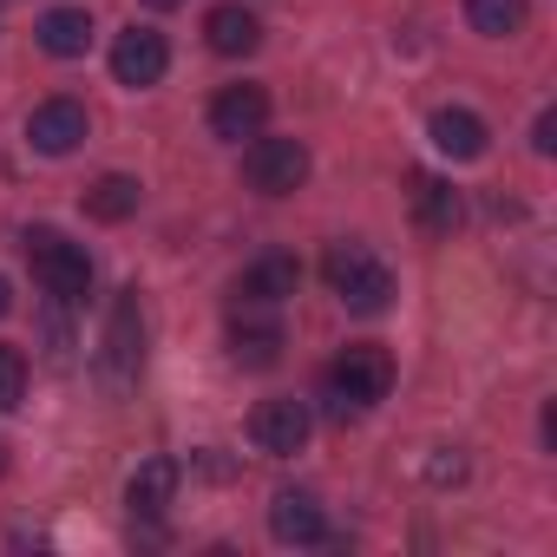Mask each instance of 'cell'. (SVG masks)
<instances>
[{"instance_id":"d6986e66","label":"cell","mask_w":557,"mask_h":557,"mask_svg":"<svg viewBox=\"0 0 557 557\" xmlns=\"http://www.w3.org/2000/svg\"><path fill=\"white\" fill-rule=\"evenodd\" d=\"M466 21L485 40H511L524 27V0H466Z\"/></svg>"},{"instance_id":"5b68a950","label":"cell","mask_w":557,"mask_h":557,"mask_svg":"<svg viewBox=\"0 0 557 557\" xmlns=\"http://www.w3.org/2000/svg\"><path fill=\"white\" fill-rule=\"evenodd\" d=\"M243 177L262 197H289V190L309 184V145L302 138H262L256 132V145L243 151Z\"/></svg>"},{"instance_id":"30bf717a","label":"cell","mask_w":557,"mask_h":557,"mask_svg":"<svg viewBox=\"0 0 557 557\" xmlns=\"http://www.w3.org/2000/svg\"><path fill=\"white\" fill-rule=\"evenodd\" d=\"M302 283V262L296 256H256L243 275H236V302L249 309H275V302H289Z\"/></svg>"},{"instance_id":"5bb4252c","label":"cell","mask_w":557,"mask_h":557,"mask_svg":"<svg viewBox=\"0 0 557 557\" xmlns=\"http://www.w3.org/2000/svg\"><path fill=\"white\" fill-rule=\"evenodd\" d=\"M203 40H210V53H223V60H249L256 47H262V27H256V14L249 8H210V21H203Z\"/></svg>"},{"instance_id":"603a6c76","label":"cell","mask_w":557,"mask_h":557,"mask_svg":"<svg viewBox=\"0 0 557 557\" xmlns=\"http://www.w3.org/2000/svg\"><path fill=\"white\" fill-rule=\"evenodd\" d=\"M145 8H184V0H145Z\"/></svg>"},{"instance_id":"e0dca14e","label":"cell","mask_w":557,"mask_h":557,"mask_svg":"<svg viewBox=\"0 0 557 557\" xmlns=\"http://www.w3.org/2000/svg\"><path fill=\"white\" fill-rule=\"evenodd\" d=\"M40 47H47L53 60H79V53L92 47V14H86V8H53V14L40 21Z\"/></svg>"},{"instance_id":"277c9868","label":"cell","mask_w":557,"mask_h":557,"mask_svg":"<svg viewBox=\"0 0 557 557\" xmlns=\"http://www.w3.org/2000/svg\"><path fill=\"white\" fill-rule=\"evenodd\" d=\"M145 368V322H138V296H119L112 302V322L99 335V381L112 394H125Z\"/></svg>"},{"instance_id":"6da1fadb","label":"cell","mask_w":557,"mask_h":557,"mask_svg":"<svg viewBox=\"0 0 557 557\" xmlns=\"http://www.w3.org/2000/svg\"><path fill=\"white\" fill-rule=\"evenodd\" d=\"M387 387H394V355L374 348V342H355V348H342V361L329 368V413H335V420H355V413H368L374 400H387Z\"/></svg>"},{"instance_id":"ac0fdd59","label":"cell","mask_w":557,"mask_h":557,"mask_svg":"<svg viewBox=\"0 0 557 557\" xmlns=\"http://www.w3.org/2000/svg\"><path fill=\"white\" fill-rule=\"evenodd\" d=\"M132 210H138V177H125V171H112L86 190V216H99V223H125Z\"/></svg>"},{"instance_id":"ba28073f","label":"cell","mask_w":557,"mask_h":557,"mask_svg":"<svg viewBox=\"0 0 557 557\" xmlns=\"http://www.w3.org/2000/svg\"><path fill=\"white\" fill-rule=\"evenodd\" d=\"M269 125V92L262 86H223L216 99H210V132L223 138V145H243V138H256Z\"/></svg>"},{"instance_id":"52a82bcc","label":"cell","mask_w":557,"mask_h":557,"mask_svg":"<svg viewBox=\"0 0 557 557\" xmlns=\"http://www.w3.org/2000/svg\"><path fill=\"white\" fill-rule=\"evenodd\" d=\"M249 440H256L269 459L302 453V446H309V407H302V400H262V407L249 413Z\"/></svg>"},{"instance_id":"7402d4cb","label":"cell","mask_w":557,"mask_h":557,"mask_svg":"<svg viewBox=\"0 0 557 557\" xmlns=\"http://www.w3.org/2000/svg\"><path fill=\"white\" fill-rule=\"evenodd\" d=\"M14 309V289H8V275H0V315H8Z\"/></svg>"},{"instance_id":"8fae6325","label":"cell","mask_w":557,"mask_h":557,"mask_svg":"<svg viewBox=\"0 0 557 557\" xmlns=\"http://www.w3.org/2000/svg\"><path fill=\"white\" fill-rule=\"evenodd\" d=\"M230 355L243 368H275V355H283V322H275L269 309H249L243 302V315L230 322Z\"/></svg>"},{"instance_id":"4fadbf2b","label":"cell","mask_w":557,"mask_h":557,"mask_svg":"<svg viewBox=\"0 0 557 557\" xmlns=\"http://www.w3.org/2000/svg\"><path fill=\"white\" fill-rule=\"evenodd\" d=\"M269 531L283 537V544H322V537H329V518H322V505H315L309 492H275Z\"/></svg>"},{"instance_id":"2e32d148","label":"cell","mask_w":557,"mask_h":557,"mask_svg":"<svg viewBox=\"0 0 557 557\" xmlns=\"http://www.w3.org/2000/svg\"><path fill=\"white\" fill-rule=\"evenodd\" d=\"M433 145L446 151V158H485V119L479 112H466V106H446V112H433Z\"/></svg>"},{"instance_id":"7c38bea8","label":"cell","mask_w":557,"mask_h":557,"mask_svg":"<svg viewBox=\"0 0 557 557\" xmlns=\"http://www.w3.org/2000/svg\"><path fill=\"white\" fill-rule=\"evenodd\" d=\"M177 459H145L138 472H132V485H125V505H132V518H164L171 511V498H177Z\"/></svg>"},{"instance_id":"9a60e30c","label":"cell","mask_w":557,"mask_h":557,"mask_svg":"<svg viewBox=\"0 0 557 557\" xmlns=\"http://www.w3.org/2000/svg\"><path fill=\"white\" fill-rule=\"evenodd\" d=\"M413 223L426 236H453L459 230V190L433 171H413Z\"/></svg>"},{"instance_id":"3957f363","label":"cell","mask_w":557,"mask_h":557,"mask_svg":"<svg viewBox=\"0 0 557 557\" xmlns=\"http://www.w3.org/2000/svg\"><path fill=\"white\" fill-rule=\"evenodd\" d=\"M329 283H335V296H342L355 315H381V309L394 302L387 262H374L361 243H335V249H329Z\"/></svg>"},{"instance_id":"8992f818","label":"cell","mask_w":557,"mask_h":557,"mask_svg":"<svg viewBox=\"0 0 557 557\" xmlns=\"http://www.w3.org/2000/svg\"><path fill=\"white\" fill-rule=\"evenodd\" d=\"M164 66H171L164 34H151V27H125V34L112 40V79H119V86L145 92V86H158V79H164Z\"/></svg>"},{"instance_id":"44dd1931","label":"cell","mask_w":557,"mask_h":557,"mask_svg":"<svg viewBox=\"0 0 557 557\" xmlns=\"http://www.w3.org/2000/svg\"><path fill=\"white\" fill-rule=\"evenodd\" d=\"M531 151H537V158L557 151V112H537V125H531Z\"/></svg>"},{"instance_id":"9c48e42d","label":"cell","mask_w":557,"mask_h":557,"mask_svg":"<svg viewBox=\"0 0 557 557\" xmlns=\"http://www.w3.org/2000/svg\"><path fill=\"white\" fill-rule=\"evenodd\" d=\"M79 138H86V106H79V99H47V106H34L27 145H34L40 158H66V151H79Z\"/></svg>"},{"instance_id":"cb8c5ba5","label":"cell","mask_w":557,"mask_h":557,"mask_svg":"<svg viewBox=\"0 0 557 557\" xmlns=\"http://www.w3.org/2000/svg\"><path fill=\"white\" fill-rule=\"evenodd\" d=\"M0 472H8V446H0Z\"/></svg>"},{"instance_id":"ffe728a7","label":"cell","mask_w":557,"mask_h":557,"mask_svg":"<svg viewBox=\"0 0 557 557\" xmlns=\"http://www.w3.org/2000/svg\"><path fill=\"white\" fill-rule=\"evenodd\" d=\"M21 394H27V355L14 342H0V413L21 407Z\"/></svg>"},{"instance_id":"7a4b0ae2","label":"cell","mask_w":557,"mask_h":557,"mask_svg":"<svg viewBox=\"0 0 557 557\" xmlns=\"http://www.w3.org/2000/svg\"><path fill=\"white\" fill-rule=\"evenodd\" d=\"M21 243H27V262H34V275H40L47 296L79 302V296L92 289V262H86V249H79L73 236H60V230H27Z\"/></svg>"}]
</instances>
